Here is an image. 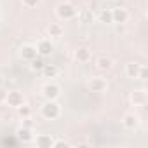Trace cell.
<instances>
[{"instance_id":"cell-1","label":"cell","mask_w":148,"mask_h":148,"mask_svg":"<svg viewBox=\"0 0 148 148\" xmlns=\"http://www.w3.org/2000/svg\"><path fill=\"white\" fill-rule=\"evenodd\" d=\"M42 117L47 120H56L61 113V106L58 105L56 99H45V103L42 105Z\"/></svg>"},{"instance_id":"cell-2","label":"cell","mask_w":148,"mask_h":148,"mask_svg":"<svg viewBox=\"0 0 148 148\" xmlns=\"http://www.w3.org/2000/svg\"><path fill=\"white\" fill-rule=\"evenodd\" d=\"M56 16L59 19H63V21H70V19H73L77 16V9L70 2H61V4L56 5Z\"/></svg>"},{"instance_id":"cell-3","label":"cell","mask_w":148,"mask_h":148,"mask_svg":"<svg viewBox=\"0 0 148 148\" xmlns=\"http://www.w3.org/2000/svg\"><path fill=\"white\" fill-rule=\"evenodd\" d=\"M59 94H61V87L58 84H54V82H49V84H45L42 87V96L45 99H58Z\"/></svg>"},{"instance_id":"cell-4","label":"cell","mask_w":148,"mask_h":148,"mask_svg":"<svg viewBox=\"0 0 148 148\" xmlns=\"http://www.w3.org/2000/svg\"><path fill=\"white\" fill-rule=\"evenodd\" d=\"M122 125H124L125 129H129V131H134V129L139 127V117H138L134 112H127V113H124V117H122Z\"/></svg>"},{"instance_id":"cell-5","label":"cell","mask_w":148,"mask_h":148,"mask_svg":"<svg viewBox=\"0 0 148 148\" xmlns=\"http://www.w3.org/2000/svg\"><path fill=\"white\" fill-rule=\"evenodd\" d=\"M112 19H113L115 25H125L127 19H129V11L119 5V7L112 9Z\"/></svg>"},{"instance_id":"cell-6","label":"cell","mask_w":148,"mask_h":148,"mask_svg":"<svg viewBox=\"0 0 148 148\" xmlns=\"http://www.w3.org/2000/svg\"><path fill=\"white\" fill-rule=\"evenodd\" d=\"M5 103H7L11 108H18V106H21V105L25 103V96H23V92H19V91H9V92H7V98H5Z\"/></svg>"},{"instance_id":"cell-7","label":"cell","mask_w":148,"mask_h":148,"mask_svg":"<svg viewBox=\"0 0 148 148\" xmlns=\"http://www.w3.org/2000/svg\"><path fill=\"white\" fill-rule=\"evenodd\" d=\"M35 47H37V52H38L40 56H44V58H49V56L52 54V51H54V44H52L49 38L38 40V44H37Z\"/></svg>"},{"instance_id":"cell-8","label":"cell","mask_w":148,"mask_h":148,"mask_svg":"<svg viewBox=\"0 0 148 148\" xmlns=\"http://www.w3.org/2000/svg\"><path fill=\"white\" fill-rule=\"evenodd\" d=\"M87 87H89V91H92V92H105V91L108 89V82H106L105 79H101V77H94V79L89 80Z\"/></svg>"},{"instance_id":"cell-9","label":"cell","mask_w":148,"mask_h":148,"mask_svg":"<svg viewBox=\"0 0 148 148\" xmlns=\"http://www.w3.org/2000/svg\"><path fill=\"white\" fill-rule=\"evenodd\" d=\"M19 54H21V58H23L25 61H32L33 58H37V56H38L37 47H35L33 44H25V45L19 49Z\"/></svg>"},{"instance_id":"cell-10","label":"cell","mask_w":148,"mask_h":148,"mask_svg":"<svg viewBox=\"0 0 148 148\" xmlns=\"http://www.w3.org/2000/svg\"><path fill=\"white\" fill-rule=\"evenodd\" d=\"M146 91H143V89H136V91H132L131 92V103L134 105V106H143L145 103H146Z\"/></svg>"},{"instance_id":"cell-11","label":"cell","mask_w":148,"mask_h":148,"mask_svg":"<svg viewBox=\"0 0 148 148\" xmlns=\"http://www.w3.org/2000/svg\"><path fill=\"white\" fill-rule=\"evenodd\" d=\"M16 138H18L19 141H23V143H30V141H33V132H32L30 127L21 125V127H18V131H16Z\"/></svg>"},{"instance_id":"cell-12","label":"cell","mask_w":148,"mask_h":148,"mask_svg":"<svg viewBox=\"0 0 148 148\" xmlns=\"http://www.w3.org/2000/svg\"><path fill=\"white\" fill-rule=\"evenodd\" d=\"M52 143H54V138L51 134H38L35 138V145L38 148H52Z\"/></svg>"},{"instance_id":"cell-13","label":"cell","mask_w":148,"mask_h":148,"mask_svg":"<svg viewBox=\"0 0 148 148\" xmlns=\"http://www.w3.org/2000/svg\"><path fill=\"white\" fill-rule=\"evenodd\" d=\"M91 58H92V52H91V49H87V47H79V49L75 51V59H77L79 63H89Z\"/></svg>"},{"instance_id":"cell-14","label":"cell","mask_w":148,"mask_h":148,"mask_svg":"<svg viewBox=\"0 0 148 148\" xmlns=\"http://www.w3.org/2000/svg\"><path fill=\"white\" fill-rule=\"evenodd\" d=\"M96 66H98L101 71H108V70L113 68V59L108 58V56H99V58L96 59Z\"/></svg>"},{"instance_id":"cell-15","label":"cell","mask_w":148,"mask_h":148,"mask_svg":"<svg viewBox=\"0 0 148 148\" xmlns=\"http://www.w3.org/2000/svg\"><path fill=\"white\" fill-rule=\"evenodd\" d=\"M139 68H141V64H139V63H134V61L127 63V64H125V75H127L129 79H138Z\"/></svg>"},{"instance_id":"cell-16","label":"cell","mask_w":148,"mask_h":148,"mask_svg":"<svg viewBox=\"0 0 148 148\" xmlns=\"http://www.w3.org/2000/svg\"><path fill=\"white\" fill-rule=\"evenodd\" d=\"M42 73H44L45 79H54V77L58 75V66H56V64H47V63H45V66L42 68Z\"/></svg>"},{"instance_id":"cell-17","label":"cell","mask_w":148,"mask_h":148,"mask_svg":"<svg viewBox=\"0 0 148 148\" xmlns=\"http://www.w3.org/2000/svg\"><path fill=\"white\" fill-rule=\"evenodd\" d=\"M63 26L59 25V23H51L49 26H47V33L51 35V37H61L63 35Z\"/></svg>"},{"instance_id":"cell-18","label":"cell","mask_w":148,"mask_h":148,"mask_svg":"<svg viewBox=\"0 0 148 148\" xmlns=\"http://www.w3.org/2000/svg\"><path fill=\"white\" fill-rule=\"evenodd\" d=\"M98 19H99V23H103V25H112V23H113V19H112V9H103V11L99 12Z\"/></svg>"},{"instance_id":"cell-19","label":"cell","mask_w":148,"mask_h":148,"mask_svg":"<svg viewBox=\"0 0 148 148\" xmlns=\"http://www.w3.org/2000/svg\"><path fill=\"white\" fill-rule=\"evenodd\" d=\"M30 63H32V70H35V71H42V68L45 66V58L38 54V56L33 58Z\"/></svg>"},{"instance_id":"cell-20","label":"cell","mask_w":148,"mask_h":148,"mask_svg":"<svg viewBox=\"0 0 148 148\" xmlns=\"http://www.w3.org/2000/svg\"><path fill=\"white\" fill-rule=\"evenodd\" d=\"M16 110H18V115H19L21 119H28V117H32V108H30L28 105H25V103H23L21 106H18Z\"/></svg>"},{"instance_id":"cell-21","label":"cell","mask_w":148,"mask_h":148,"mask_svg":"<svg viewBox=\"0 0 148 148\" xmlns=\"http://www.w3.org/2000/svg\"><path fill=\"white\" fill-rule=\"evenodd\" d=\"M68 146H71L66 139H54V143H52V148H68Z\"/></svg>"},{"instance_id":"cell-22","label":"cell","mask_w":148,"mask_h":148,"mask_svg":"<svg viewBox=\"0 0 148 148\" xmlns=\"http://www.w3.org/2000/svg\"><path fill=\"white\" fill-rule=\"evenodd\" d=\"M40 2H42V0H23V5L28 7V9H33V7H37Z\"/></svg>"},{"instance_id":"cell-23","label":"cell","mask_w":148,"mask_h":148,"mask_svg":"<svg viewBox=\"0 0 148 148\" xmlns=\"http://www.w3.org/2000/svg\"><path fill=\"white\" fill-rule=\"evenodd\" d=\"M146 77H148V70H146V66H143V64H141V68H139V73H138V79H141V80H146Z\"/></svg>"},{"instance_id":"cell-24","label":"cell","mask_w":148,"mask_h":148,"mask_svg":"<svg viewBox=\"0 0 148 148\" xmlns=\"http://www.w3.org/2000/svg\"><path fill=\"white\" fill-rule=\"evenodd\" d=\"M80 18H82V21H84V23H87V19H89V18H94V16H92L89 11H86V12H82V14H80Z\"/></svg>"},{"instance_id":"cell-25","label":"cell","mask_w":148,"mask_h":148,"mask_svg":"<svg viewBox=\"0 0 148 148\" xmlns=\"http://www.w3.org/2000/svg\"><path fill=\"white\" fill-rule=\"evenodd\" d=\"M7 92H9V91H5L2 86H0V101H5V98H7Z\"/></svg>"},{"instance_id":"cell-26","label":"cell","mask_w":148,"mask_h":148,"mask_svg":"<svg viewBox=\"0 0 148 148\" xmlns=\"http://www.w3.org/2000/svg\"><path fill=\"white\" fill-rule=\"evenodd\" d=\"M23 125H25V127H30V129L33 127V122L30 120V117H28V119H23Z\"/></svg>"},{"instance_id":"cell-27","label":"cell","mask_w":148,"mask_h":148,"mask_svg":"<svg viewBox=\"0 0 148 148\" xmlns=\"http://www.w3.org/2000/svg\"><path fill=\"white\" fill-rule=\"evenodd\" d=\"M2 84H4V77H2V75H0V86H2Z\"/></svg>"}]
</instances>
